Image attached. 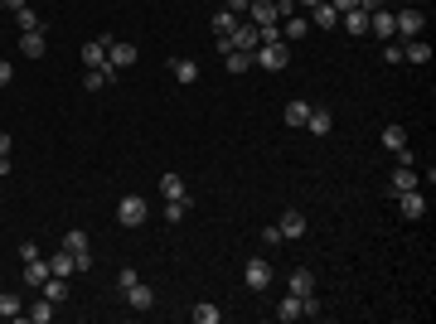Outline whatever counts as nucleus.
<instances>
[{
    "instance_id": "nucleus-1",
    "label": "nucleus",
    "mask_w": 436,
    "mask_h": 324,
    "mask_svg": "<svg viewBox=\"0 0 436 324\" xmlns=\"http://www.w3.org/2000/svg\"><path fill=\"white\" fill-rule=\"evenodd\" d=\"M252 63H257V68H267V73H281V68L291 63V44H286V39L257 44V49H252Z\"/></svg>"
},
{
    "instance_id": "nucleus-2",
    "label": "nucleus",
    "mask_w": 436,
    "mask_h": 324,
    "mask_svg": "<svg viewBox=\"0 0 436 324\" xmlns=\"http://www.w3.org/2000/svg\"><path fill=\"white\" fill-rule=\"evenodd\" d=\"M146 218H150V204H146L141 194H126V199L116 204V222H121V227H141Z\"/></svg>"
},
{
    "instance_id": "nucleus-3",
    "label": "nucleus",
    "mask_w": 436,
    "mask_h": 324,
    "mask_svg": "<svg viewBox=\"0 0 436 324\" xmlns=\"http://www.w3.org/2000/svg\"><path fill=\"white\" fill-rule=\"evenodd\" d=\"M136 58H141V49H136L131 39H111V49H107V68H111V73L136 68Z\"/></svg>"
},
{
    "instance_id": "nucleus-4",
    "label": "nucleus",
    "mask_w": 436,
    "mask_h": 324,
    "mask_svg": "<svg viewBox=\"0 0 436 324\" xmlns=\"http://www.w3.org/2000/svg\"><path fill=\"white\" fill-rule=\"evenodd\" d=\"M242 281H247L252 291H267V286H272V261H267V257H252V261L242 266Z\"/></svg>"
},
{
    "instance_id": "nucleus-5",
    "label": "nucleus",
    "mask_w": 436,
    "mask_h": 324,
    "mask_svg": "<svg viewBox=\"0 0 436 324\" xmlns=\"http://www.w3.org/2000/svg\"><path fill=\"white\" fill-rule=\"evenodd\" d=\"M107 49H111V34H98L83 44V68H107Z\"/></svg>"
},
{
    "instance_id": "nucleus-6",
    "label": "nucleus",
    "mask_w": 436,
    "mask_h": 324,
    "mask_svg": "<svg viewBox=\"0 0 436 324\" xmlns=\"http://www.w3.org/2000/svg\"><path fill=\"white\" fill-rule=\"evenodd\" d=\"M398 213L407 218V222L427 218V194H422V189H407V194H398Z\"/></svg>"
},
{
    "instance_id": "nucleus-7",
    "label": "nucleus",
    "mask_w": 436,
    "mask_h": 324,
    "mask_svg": "<svg viewBox=\"0 0 436 324\" xmlns=\"http://www.w3.org/2000/svg\"><path fill=\"white\" fill-rule=\"evenodd\" d=\"M277 227H281V242H296V237H306V213L301 209H286Z\"/></svg>"
},
{
    "instance_id": "nucleus-8",
    "label": "nucleus",
    "mask_w": 436,
    "mask_h": 324,
    "mask_svg": "<svg viewBox=\"0 0 436 324\" xmlns=\"http://www.w3.org/2000/svg\"><path fill=\"white\" fill-rule=\"evenodd\" d=\"M368 34H378V39H398V19H393V10H373V15H368Z\"/></svg>"
},
{
    "instance_id": "nucleus-9",
    "label": "nucleus",
    "mask_w": 436,
    "mask_h": 324,
    "mask_svg": "<svg viewBox=\"0 0 436 324\" xmlns=\"http://www.w3.org/2000/svg\"><path fill=\"white\" fill-rule=\"evenodd\" d=\"M393 19H398V34H403V39H422V29H427L422 10H403V15H393Z\"/></svg>"
},
{
    "instance_id": "nucleus-10",
    "label": "nucleus",
    "mask_w": 436,
    "mask_h": 324,
    "mask_svg": "<svg viewBox=\"0 0 436 324\" xmlns=\"http://www.w3.org/2000/svg\"><path fill=\"white\" fill-rule=\"evenodd\" d=\"M44 49H49L44 29H24V34H20V54H24V58H44Z\"/></svg>"
},
{
    "instance_id": "nucleus-11",
    "label": "nucleus",
    "mask_w": 436,
    "mask_h": 324,
    "mask_svg": "<svg viewBox=\"0 0 436 324\" xmlns=\"http://www.w3.org/2000/svg\"><path fill=\"white\" fill-rule=\"evenodd\" d=\"M403 63L427 68V63H432V44H427V39H407V44H403Z\"/></svg>"
},
{
    "instance_id": "nucleus-12",
    "label": "nucleus",
    "mask_w": 436,
    "mask_h": 324,
    "mask_svg": "<svg viewBox=\"0 0 436 324\" xmlns=\"http://www.w3.org/2000/svg\"><path fill=\"white\" fill-rule=\"evenodd\" d=\"M388 189H393V194H407V189H422V179H417V170H412V165H398V170H393V179H388Z\"/></svg>"
},
{
    "instance_id": "nucleus-13",
    "label": "nucleus",
    "mask_w": 436,
    "mask_h": 324,
    "mask_svg": "<svg viewBox=\"0 0 436 324\" xmlns=\"http://www.w3.org/2000/svg\"><path fill=\"white\" fill-rule=\"evenodd\" d=\"M20 281H24L29 291H39V286L49 281V261H44V257H34V261H24V271H20Z\"/></svg>"
},
{
    "instance_id": "nucleus-14",
    "label": "nucleus",
    "mask_w": 436,
    "mask_h": 324,
    "mask_svg": "<svg viewBox=\"0 0 436 324\" xmlns=\"http://www.w3.org/2000/svg\"><path fill=\"white\" fill-rule=\"evenodd\" d=\"M247 15H252V24H257V29L281 19V15H277V0H252V5H247Z\"/></svg>"
},
{
    "instance_id": "nucleus-15",
    "label": "nucleus",
    "mask_w": 436,
    "mask_h": 324,
    "mask_svg": "<svg viewBox=\"0 0 436 324\" xmlns=\"http://www.w3.org/2000/svg\"><path fill=\"white\" fill-rule=\"evenodd\" d=\"M39 295L54 300V305H63V300H68V276H54V271H49V281L39 286Z\"/></svg>"
},
{
    "instance_id": "nucleus-16",
    "label": "nucleus",
    "mask_w": 436,
    "mask_h": 324,
    "mask_svg": "<svg viewBox=\"0 0 436 324\" xmlns=\"http://www.w3.org/2000/svg\"><path fill=\"white\" fill-rule=\"evenodd\" d=\"M54 315H59V305H54V300H44V295H39L34 305H24V320H29V324H49Z\"/></svg>"
},
{
    "instance_id": "nucleus-17",
    "label": "nucleus",
    "mask_w": 436,
    "mask_h": 324,
    "mask_svg": "<svg viewBox=\"0 0 436 324\" xmlns=\"http://www.w3.org/2000/svg\"><path fill=\"white\" fill-rule=\"evenodd\" d=\"M378 140H383V150H393V155H398V150H403V145H407V126H398V121H388V126H383V136H378Z\"/></svg>"
},
{
    "instance_id": "nucleus-18",
    "label": "nucleus",
    "mask_w": 436,
    "mask_h": 324,
    "mask_svg": "<svg viewBox=\"0 0 436 324\" xmlns=\"http://www.w3.org/2000/svg\"><path fill=\"white\" fill-rule=\"evenodd\" d=\"M126 305H131V310H150V305H155V291L136 281V286H126Z\"/></svg>"
},
{
    "instance_id": "nucleus-19",
    "label": "nucleus",
    "mask_w": 436,
    "mask_h": 324,
    "mask_svg": "<svg viewBox=\"0 0 436 324\" xmlns=\"http://www.w3.org/2000/svg\"><path fill=\"white\" fill-rule=\"evenodd\" d=\"M339 24H344L354 39H359V34H368V15H364L359 5H354V10H344V15H339Z\"/></svg>"
},
{
    "instance_id": "nucleus-20",
    "label": "nucleus",
    "mask_w": 436,
    "mask_h": 324,
    "mask_svg": "<svg viewBox=\"0 0 436 324\" xmlns=\"http://www.w3.org/2000/svg\"><path fill=\"white\" fill-rule=\"evenodd\" d=\"M170 73H175V83H185V88H189V83H199V63H194V58H175V63H170Z\"/></svg>"
},
{
    "instance_id": "nucleus-21",
    "label": "nucleus",
    "mask_w": 436,
    "mask_h": 324,
    "mask_svg": "<svg viewBox=\"0 0 436 324\" xmlns=\"http://www.w3.org/2000/svg\"><path fill=\"white\" fill-rule=\"evenodd\" d=\"M291 295H316V276H311V266H301V271H291Z\"/></svg>"
},
{
    "instance_id": "nucleus-22",
    "label": "nucleus",
    "mask_w": 436,
    "mask_h": 324,
    "mask_svg": "<svg viewBox=\"0 0 436 324\" xmlns=\"http://www.w3.org/2000/svg\"><path fill=\"white\" fill-rule=\"evenodd\" d=\"M277 320H306V300H301V295H286V300H281V305H277Z\"/></svg>"
},
{
    "instance_id": "nucleus-23",
    "label": "nucleus",
    "mask_w": 436,
    "mask_h": 324,
    "mask_svg": "<svg viewBox=\"0 0 436 324\" xmlns=\"http://www.w3.org/2000/svg\"><path fill=\"white\" fill-rule=\"evenodd\" d=\"M306 126H311V136H329V131H334V116H329L325 107H311Z\"/></svg>"
},
{
    "instance_id": "nucleus-24",
    "label": "nucleus",
    "mask_w": 436,
    "mask_h": 324,
    "mask_svg": "<svg viewBox=\"0 0 436 324\" xmlns=\"http://www.w3.org/2000/svg\"><path fill=\"white\" fill-rule=\"evenodd\" d=\"M218 54H223L228 73H247V68H252V54H242V49H218Z\"/></svg>"
},
{
    "instance_id": "nucleus-25",
    "label": "nucleus",
    "mask_w": 436,
    "mask_h": 324,
    "mask_svg": "<svg viewBox=\"0 0 436 324\" xmlns=\"http://www.w3.org/2000/svg\"><path fill=\"white\" fill-rule=\"evenodd\" d=\"M49 271H54V276H73V271H78V266H73V252H68V247H59V252L49 257Z\"/></svg>"
},
{
    "instance_id": "nucleus-26",
    "label": "nucleus",
    "mask_w": 436,
    "mask_h": 324,
    "mask_svg": "<svg viewBox=\"0 0 436 324\" xmlns=\"http://www.w3.org/2000/svg\"><path fill=\"white\" fill-rule=\"evenodd\" d=\"M111 78H116L111 68H88V73H83V88H88V92H102Z\"/></svg>"
},
{
    "instance_id": "nucleus-27",
    "label": "nucleus",
    "mask_w": 436,
    "mask_h": 324,
    "mask_svg": "<svg viewBox=\"0 0 436 324\" xmlns=\"http://www.w3.org/2000/svg\"><path fill=\"white\" fill-rule=\"evenodd\" d=\"M306 116H311V102H301V97H296V102H286V111H281V121H286V126H306Z\"/></svg>"
},
{
    "instance_id": "nucleus-28",
    "label": "nucleus",
    "mask_w": 436,
    "mask_h": 324,
    "mask_svg": "<svg viewBox=\"0 0 436 324\" xmlns=\"http://www.w3.org/2000/svg\"><path fill=\"white\" fill-rule=\"evenodd\" d=\"M311 19H316L320 29H334V24H339V10H334V5H325V0H320V5L311 10Z\"/></svg>"
},
{
    "instance_id": "nucleus-29",
    "label": "nucleus",
    "mask_w": 436,
    "mask_h": 324,
    "mask_svg": "<svg viewBox=\"0 0 436 324\" xmlns=\"http://www.w3.org/2000/svg\"><path fill=\"white\" fill-rule=\"evenodd\" d=\"M233 29H238V15H233V10H218V15H214V34H218V39H228Z\"/></svg>"
},
{
    "instance_id": "nucleus-30",
    "label": "nucleus",
    "mask_w": 436,
    "mask_h": 324,
    "mask_svg": "<svg viewBox=\"0 0 436 324\" xmlns=\"http://www.w3.org/2000/svg\"><path fill=\"white\" fill-rule=\"evenodd\" d=\"M306 29H311V19H301V15H286V29H281V39H306Z\"/></svg>"
},
{
    "instance_id": "nucleus-31",
    "label": "nucleus",
    "mask_w": 436,
    "mask_h": 324,
    "mask_svg": "<svg viewBox=\"0 0 436 324\" xmlns=\"http://www.w3.org/2000/svg\"><path fill=\"white\" fill-rule=\"evenodd\" d=\"M15 315H24V305H20V295H10V291H0V320H15Z\"/></svg>"
},
{
    "instance_id": "nucleus-32",
    "label": "nucleus",
    "mask_w": 436,
    "mask_h": 324,
    "mask_svg": "<svg viewBox=\"0 0 436 324\" xmlns=\"http://www.w3.org/2000/svg\"><path fill=\"white\" fill-rule=\"evenodd\" d=\"M189 218V194L185 199H170V209H165V222H185Z\"/></svg>"
},
{
    "instance_id": "nucleus-33",
    "label": "nucleus",
    "mask_w": 436,
    "mask_h": 324,
    "mask_svg": "<svg viewBox=\"0 0 436 324\" xmlns=\"http://www.w3.org/2000/svg\"><path fill=\"white\" fill-rule=\"evenodd\" d=\"M15 24H20V34H24V29H44V19H39L29 5H24V10H15Z\"/></svg>"
},
{
    "instance_id": "nucleus-34",
    "label": "nucleus",
    "mask_w": 436,
    "mask_h": 324,
    "mask_svg": "<svg viewBox=\"0 0 436 324\" xmlns=\"http://www.w3.org/2000/svg\"><path fill=\"white\" fill-rule=\"evenodd\" d=\"M160 194H165V199H185V179H180V175H165V179H160Z\"/></svg>"
},
{
    "instance_id": "nucleus-35",
    "label": "nucleus",
    "mask_w": 436,
    "mask_h": 324,
    "mask_svg": "<svg viewBox=\"0 0 436 324\" xmlns=\"http://www.w3.org/2000/svg\"><path fill=\"white\" fill-rule=\"evenodd\" d=\"M63 247H68L73 257H78V252H93V247H88V232H78V227H73V232H63Z\"/></svg>"
},
{
    "instance_id": "nucleus-36",
    "label": "nucleus",
    "mask_w": 436,
    "mask_h": 324,
    "mask_svg": "<svg viewBox=\"0 0 436 324\" xmlns=\"http://www.w3.org/2000/svg\"><path fill=\"white\" fill-rule=\"evenodd\" d=\"M194 320H199V324H218V320H223V310L204 300V305H194Z\"/></svg>"
},
{
    "instance_id": "nucleus-37",
    "label": "nucleus",
    "mask_w": 436,
    "mask_h": 324,
    "mask_svg": "<svg viewBox=\"0 0 436 324\" xmlns=\"http://www.w3.org/2000/svg\"><path fill=\"white\" fill-rule=\"evenodd\" d=\"M262 247H272V252L281 247V227H277V222H272V227H262Z\"/></svg>"
},
{
    "instance_id": "nucleus-38",
    "label": "nucleus",
    "mask_w": 436,
    "mask_h": 324,
    "mask_svg": "<svg viewBox=\"0 0 436 324\" xmlns=\"http://www.w3.org/2000/svg\"><path fill=\"white\" fill-rule=\"evenodd\" d=\"M383 63L398 68V63H403V44H388V49H383Z\"/></svg>"
},
{
    "instance_id": "nucleus-39",
    "label": "nucleus",
    "mask_w": 436,
    "mask_h": 324,
    "mask_svg": "<svg viewBox=\"0 0 436 324\" xmlns=\"http://www.w3.org/2000/svg\"><path fill=\"white\" fill-rule=\"evenodd\" d=\"M136 281H141V276H136L131 266H121V271H116V286H121V291H126V286H136Z\"/></svg>"
},
{
    "instance_id": "nucleus-40",
    "label": "nucleus",
    "mask_w": 436,
    "mask_h": 324,
    "mask_svg": "<svg viewBox=\"0 0 436 324\" xmlns=\"http://www.w3.org/2000/svg\"><path fill=\"white\" fill-rule=\"evenodd\" d=\"M34 257H39V247H34V242L24 237V242H20V261H34Z\"/></svg>"
},
{
    "instance_id": "nucleus-41",
    "label": "nucleus",
    "mask_w": 436,
    "mask_h": 324,
    "mask_svg": "<svg viewBox=\"0 0 436 324\" xmlns=\"http://www.w3.org/2000/svg\"><path fill=\"white\" fill-rule=\"evenodd\" d=\"M359 10H364V15H373V10H388V0H359Z\"/></svg>"
},
{
    "instance_id": "nucleus-42",
    "label": "nucleus",
    "mask_w": 436,
    "mask_h": 324,
    "mask_svg": "<svg viewBox=\"0 0 436 324\" xmlns=\"http://www.w3.org/2000/svg\"><path fill=\"white\" fill-rule=\"evenodd\" d=\"M10 78H15V68H10V63H5V58H0V88H5V83H10Z\"/></svg>"
},
{
    "instance_id": "nucleus-43",
    "label": "nucleus",
    "mask_w": 436,
    "mask_h": 324,
    "mask_svg": "<svg viewBox=\"0 0 436 324\" xmlns=\"http://www.w3.org/2000/svg\"><path fill=\"white\" fill-rule=\"evenodd\" d=\"M325 5H334V10H339V15H344V10H354V5H359V0H325Z\"/></svg>"
},
{
    "instance_id": "nucleus-44",
    "label": "nucleus",
    "mask_w": 436,
    "mask_h": 324,
    "mask_svg": "<svg viewBox=\"0 0 436 324\" xmlns=\"http://www.w3.org/2000/svg\"><path fill=\"white\" fill-rule=\"evenodd\" d=\"M10 145H15V140H10V131H0V155H10Z\"/></svg>"
},
{
    "instance_id": "nucleus-45",
    "label": "nucleus",
    "mask_w": 436,
    "mask_h": 324,
    "mask_svg": "<svg viewBox=\"0 0 436 324\" xmlns=\"http://www.w3.org/2000/svg\"><path fill=\"white\" fill-rule=\"evenodd\" d=\"M247 5H252V0H228V10H233V15H242Z\"/></svg>"
},
{
    "instance_id": "nucleus-46",
    "label": "nucleus",
    "mask_w": 436,
    "mask_h": 324,
    "mask_svg": "<svg viewBox=\"0 0 436 324\" xmlns=\"http://www.w3.org/2000/svg\"><path fill=\"white\" fill-rule=\"evenodd\" d=\"M0 5H5V10H24L29 0H0Z\"/></svg>"
},
{
    "instance_id": "nucleus-47",
    "label": "nucleus",
    "mask_w": 436,
    "mask_h": 324,
    "mask_svg": "<svg viewBox=\"0 0 436 324\" xmlns=\"http://www.w3.org/2000/svg\"><path fill=\"white\" fill-rule=\"evenodd\" d=\"M5 175H10V155H0V179H5Z\"/></svg>"
},
{
    "instance_id": "nucleus-48",
    "label": "nucleus",
    "mask_w": 436,
    "mask_h": 324,
    "mask_svg": "<svg viewBox=\"0 0 436 324\" xmlns=\"http://www.w3.org/2000/svg\"><path fill=\"white\" fill-rule=\"evenodd\" d=\"M296 5H311V10H316V5H320V0H296Z\"/></svg>"
}]
</instances>
